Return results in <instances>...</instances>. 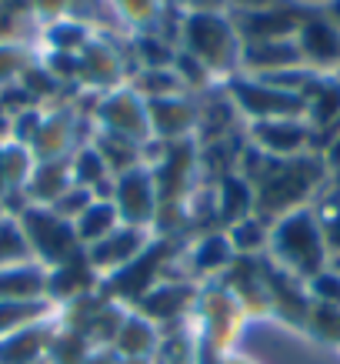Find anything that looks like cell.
<instances>
[{
    "label": "cell",
    "instance_id": "cell-6",
    "mask_svg": "<svg viewBox=\"0 0 340 364\" xmlns=\"http://www.w3.org/2000/svg\"><path fill=\"white\" fill-rule=\"evenodd\" d=\"M307 291H310V301L317 304H330V308H340V274L337 271H320L317 277L307 281Z\"/></svg>",
    "mask_w": 340,
    "mask_h": 364
},
{
    "label": "cell",
    "instance_id": "cell-1",
    "mask_svg": "<svg viewBox=\"0 0 340 364\" xmlns=\"http://www.w3.org/2000/svg\"><path fill=\"white\" fill-rule=\"evenodd\" d=\"M270 247H274L277 264L300 281H310L330 267V251L324 241V231H320L317 210L310 208L284 214L270 231Z\"/></svg>",
    "mask_w": 340,
    "mask_h": 364
},
{
    "label": "cell",
    "instance_id": "cell-7",
    "mask_svg": "<svg viewBox=\"0 0 340 364\" xmlns=\"http://www.w3.org/2000/svg\"><path fill=\"white\" fill-rule=\"evenodd\" d=\"M330 271H337L340 274V257H330Z\"/></svg>",
    "mask_w": 340,
    "mask_h": 364
},
{
    "label": "cell",
    "instance_id": "cell-3",
    "mask_svg": "<svg viewBox=\"0 0 340 364\" xmlns=\"http://www.w3.org/2000/svg\"><path fill=\"white\" fill-rule=\"evenodd\" d=\"M257 144L274 157H300L310 147L314 127L304 117H280V121H257Z\"/></svg>",
    "mask_w": 340,
    "mask_h": 364
},
{
    "label": "cell",
    "instance_id": "cell-4",
    "mask_svg": "<svg viewBox=\"0 0 340 364\" xmlns=\"http://www.w3.org/2000/svg\"><path fill=\"white\" fill-rule=\"evenodd\" d=\"M307 331L314 338H320L324 344H334L340 348V308H330V304H310L307 314Z\"/></svg>",
    "mask_w": 340,
    "mask_h": 364
},
{
    "label": "cell",
    "instance_id": "cell-5",
    "mask_svg": "<svg viewBox=\"0 0 340 364\" xmlns=\"http://www.w3.org/2000/svg\"><path fill=\"white\" fill-rule=\"evenodd\" d=\"M317 221L320 231H324V241H327L330 257H340V191H334L317 208Z\"/></svg>",
    "mask_w": 340,
    "mask_h": 364
},
{
    "label": "cell",
    "instance_id": "cell-2",
    "mask_svg": "<svg viewBox=\"0 0 340 364\" xmlns=\"http://www.w3.org/2000/svg\"><path fill=\"white\" fill-rule=\"evenodd\" d=\"M297 50L304 67H310L314 74H334L340 70V27L330 17L310 14L304 27L297 31Z\"/></svg>",
    "mask_w": 340,
    "mask_h": 364
}]
</instances>
